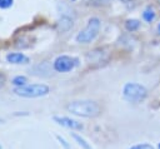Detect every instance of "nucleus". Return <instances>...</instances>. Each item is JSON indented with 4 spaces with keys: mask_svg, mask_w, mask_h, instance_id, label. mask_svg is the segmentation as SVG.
Instances as JSON below:
<instances>
[{
    "mask_svg": "<svg viewBox=\"0 0 160 149\" xmlns=\"http://www.w3.org/2000/svg\"><path fill=\"white\" fill-rule=\"evenodd\" d=\"M66 109L69 113L84 118L98 116L101 111L100 105L94 100H74L66 105Z\"/></svg>",
    "mask_w": 160,
    "mask_h": 149,
    "instance_id": "f257e3e1",
    "label": "nucleus"
},
{
    "mask_svg": "<svg viewBox=\"0 0 160 149\" xmlns=\"http://www.w3.org/2000/svg\"><path fill=\"white\" fill-rule=\"evenodd\" d=\"M100 20L98 18H90L86 26L80 30L75 38V40L80 44H89L91 43L99 34V30H100Z\"/></svg>",
    "mask_w": 160,
    "mask_h": 149,
    "instance_id": "f03ea898",
    "label": "nucleus"
},
{
    "mask_svg": "<svg viewBox=\"0 0 160 149\" xmlns=\"http://www.w3.org/2000/svg\"><path fill=\"white\" fill-rule=\"evenodd\" d=\"M50 88L46 84H26L20 88H14V93L21 98H40L48 95Z\"/></svg>",
    "mask_w": 160,
    "mask_h": 149,
    "instance_id": "7ed1b4c3",
    "label": "nucleus"
},
{
    "mask_svg": "<svg viewBox=\"0 0 160 149\" xmlns=\"http://www.w3.org/2000/svg\"><path fill=\"white\" fill-rule=\"evenodd\" d=\"M122 95H124V99L130 103H140L146 98L148 90L141 84L128 83L122 89Z\"/></svg>",
    "mask_w": 160,
    "mask_h": 149,
    "instance_id": "20e7f679",
    "label": "nucleus"
},
{
    "mask_svg": "<svg viewBox=\"0 0 160 149\" xmlns=\"http://www.w3.org/2000/svg\"><path fill=\"white\" fill-rule=\"evenodd\" d=\"M78 65H79V59L75 58V56H70V55H60L52 63L54 70L58 71V73H68V71H71Z\"/></svg>",
    "mask_w": 160,
    "mask_h": 149,
    "instance_id": "39448f33",
    "label": "nucleus"
},
{
    "mask_svg": "<svg viewBox=\"0 0 160 149\" xmlns=\"http://www.w3.org/2000/svg\"><path fill=\"white\" fill-rule=\"evenodd\" d=\"M55 123H58L59 125L61 126H65L68 129H72V130H81L84 126L80 121L75 120V119H71L69 116H54L52 118Z\"/></svg>",
    "mask_w": 160,
    "mask_h": 149,
    "instance_id": "423d86ee",
    "label": "nucleus"
},
{
    "mask_svg": "<svg viewBox=\"0 0 160 149\" xmlns=\"http://www.w3.org/2000/svg\"><path fill=\"white\" fill-rule=\"evenodd\" d=\"M6 61L10 64H28L29 58L22 53H8Z\"/></svg>",
    "mask_w": 160,
    "mask_h": 149,
    "instance_id": "0eeeda50",
    "label": "nucleus"
},
{
    "mask_svg": "<svg viewBox=\"0 0 160 149\" xmlns=\"http://www.w3.org/2000/svg\"><path fill=\"white\" fill-rule=\"evenodd\" d=\"M155 16H156L155 10H154L151 6L146 8V9L144 10V13H142V19H144L145 21H148V23L154 21V20H155Z\"/></svg>",
    "mask_w": 160,
    "mask_h": 149,
    "instance_id": "6e6552de",
    "label": "nucleus"
},
{
    "mask_svg": "<svg viewBox=\"0 0 160 149\" xmlns=\"http://www.w3.org/2000/svg\"><path fill=\"white\" fill-rule=\"evenodd\" d=\"M125 28L129 31H135V30H138L140 28V21L136 20V19H128L125 21Z\"/></svg>",
    "mask_w": 160,
    "mask_h": 149,
    "instance_id": "1a4fd4ad",
    "label": "nucleus"
},
{
    "mask_svg": "<svg viewBox=\"0 0 160 149\" xmlns=\"http://www.w3.org/2000/svg\"><path fill=\"white\" fill-rule=\"evenodd\" d=\"M26 83H28V79H26V76H24V75H18V76H15V78L11 80V84H12L15 88L24 86V85H26Z\"/></svg>",
    "mask_w": 160,
    "mask_h": 149,
    "instance_id": "9d476101",
    "label": "nucleus"
},
{
    "mask_svg": "<svg viewBox=\"0 0 160 149\" xmlns=\"http://www.w3.org/2000/svg\"><path fill=\"white\" fill-rule=\"evenodd\" d=\"M72 138L78 141V144H79L82 149H92V148L90 146V144H89V143H88L82 136H80L79 134H75V133H74V134H72Z\"/></svg>",
    "mask_w": 160,
    "mask_h": 149,
    "instance_id": "9b49d317",
    "label": "nucleus"
},
{
    "mask_svg": "<svg viewBox=\"0 0 160 149\" xmlns=\"http://www.w3.org/2000/svg\"><path fill=\"white\" fill-rule=\"evenodd\" d=\"M85 3H88L89 5H92V6H101V5H106L109 3V0H85Z\"/></svg>",
    "mask_w": 160,
    "mask_h": 149,
    "instance_id": "f8f14e48",
    "label": "nucleus"
},
{
    "mask_svg": "<svg viewBox=\"0 0 160 149\" xmlns=\"http://www.w3.org/2000/svg\"><path fill=\"white\" fill-rule=\"evenodd\" d=\"M129 149H154V146L150 145V144L144 143V144H136V145H132V146L129 148Z\"/></svg>",
    "mask_w": 160,
    "mask_h": 149,
    "instance_id": "ddd939ff",
    "label": "nucleus"
},
{
    "mask_svg": "<svg viewBox=\"0 0 160 149\" xmlns=\"http://www.w3.org/2000/svg\"><path fill=\"white\" fill-rule=\"evenodd\" d=\"M14 0H0V9H8L12 5Z\"/></svg>",
    "mask_w": 160,
    "mask_h": 149,
    "instance_id": "4468645a",
    "label": "nucleus"
},
{
    "mask_svg": "<svg viewBox=\"0 0 160 149\" xmlns=\"http://www.w3.org/2000/svg\"><path fill=\"white\" fill-rule=\"evenodd\" d=\"M56 138H58V140H60V143H61V144H62V145L65 146V149H69V145H68V143H66V141H65V140H64V139H62L61 136L56 135Z\"/></svg>",
    "mask_w": 160,
    "mask_h": 149,
    "instance_id": "2eb2a0df",
    "label": "nucleus"
},
{
    "mask_svg": "<svg viewBox=\"0 0 160 149\" xmlns=\"http://www.w3.org/2000/svg\"><path fill=\"white\" fill-rule=\"evenodd\" d=\"M4 81H5V76H4V75L0 73V86L4 84Z\"/></svg>",
    "mask_w": 160,
    "mask_h": 149,
    "instance_id": "dca6fc26",
    "label": "nucleus"
},
{
    "mask_svg": "<svg viewBox=\"0 0 160 149\" xmlns=\"http://www.w3.org/2000/svg\"><path fill=\"white\" fill-rule=\"evenodd\" d=\"M156 29H158V33H159V34H160V23H159V24H158V28H156Z\"/></svg>",
    "mask_w": 160,
    "mask_h": 149,
    "instance_id": "f3484780",
    "label": "nucleus"
},
{
    "mask_svg": "<svg viewBox=\"0 0 160 149\" xmlns=\"http://www.w3.org/2000/svg\"><path fill=\"white\" fill-rule=\"evenodd\" d=\"M120 1H122V3H124V4H128V3H129V1H130V0H120Z\"/></svg>",
    "mask_w": 160,
    "mask_h": 149,
    "instance_id": "a211bd4d",
    "label": "nucleus"
},
{
    "mask_svg": "<svg viewBox=\"0 0 160 149\" xmlns=\"http://www.w3.org/2000/svg\"><path fill=\"white\" fill-rule=\"evenodd\" d=\"M158 149H160V143H159V145H158Z\"/></svg>",
    "mask_w": 160,
    "mask_h": 149,
    "instance_id": "6ab92c4d",
    "label": "nucleus"
},
{
    "mask_svg": "<svg viewBox=\"0 0 160 149\" xmlns=\"http://www.w3.org/2000/svg\"><path fill=\"white\" fill-rule=\"evenodd\" d=\"M159 3H160V0H159Z\"/></svg>",
    "mask_w": 160,
    "mask_h": 149,
    "instance_id": "aec40b11",
    "label": "nucleus"
},
{
    "mask_svg": "<svg viewBox=\"0 0 160 149\" xmlns=\"http://www.w3.org/2000/svg\"><path fill=\"white\" fill-rule=\"evenodd\" d=\"M0 149H1V148H0Z\"/></svg>",
    "mask_w": 160,
    "mask_h": 149,
    "instance_id": "412c9836",
    "label": "nucleus"
}]
</instances>
